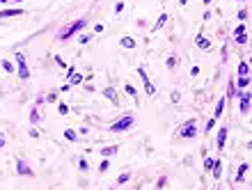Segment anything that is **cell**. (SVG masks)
Segmentation results:
<instances>
[{"label": "cell", "instance_id": "1", "mask_svg": "<svg viewBox=\"0 0 252 190\" xmlns=\"http://www.w3.org/2000/svg\"><path fill=\"white\" fill-rule=\"evenodd\" d=\"M133 124H135V117H133V115H126V117L117 119V122L110 126V131H113V133H122V131H129Z\"/></svg>", "mask_w": 252, "mask_h": 190}, {"label": "cell", "instance_id": "2", "mask_svg": "<svg viewBox=\"0 0 252 190\" xmlns=\"http://www.w3.org/2000/svg\"><path fill=\"white\" fill-rule=\"evenodd\" d=\"M85 25H87V18H80V21H76V23H71V25H67L64 30L60 32V39H69V37L76 35L78 30H82Z\"/></svg>", "mask_w": 252, "mask_h": 190}, {"label": "cell", "instance_id": "3", "mask_svg": "<svg viewBox=\"0 0 252 190\" xmlns=\"http://www.w3.org/2000/svg\"><path fill=\"white\" fill-rule=\"evenodd\" d=\"M16 62H18V76L23 78V80H28V78H30V71H28V64H25L23 53H16Z\"/></svg>", "mask_w": 252, "mask_h": 190}, {"label": "cell", "instance_id": "4", "mask_svg": "<svg viewBox=\"0 0 252 190\" xmlns=\"http://www.w3.org/2000/svg\"><path fill=\"white\" fill-rule=\"evenodd\" d=\"M195 135H197V124L195 122H188L181 128V138H195Z\"/></svg>", "mask_w": 252, "mask_h": 190}, {"label": "cell", "instance_id": "5", "mask_svg": "<svg viewBox=\"0 0 252 190\" xmlns=\"http://www.w3.org/2000/svg\"><path fill=\"white\" fill-rule=\"evenodd\" d=\"M236 44H247V28L245 25L236 28Z\"/></svg>", "mask_w": 252, "mask_h": 190}, {"label": "cell", "instance_id": "6", "mask_svg": "<svg viewBox=\"0 0 252 190\" xmlns=\"http://www.w3.org/2000/svg\"><path fill=\"white\" fill-rule=\"evenodd\" d=\"M16 170H18V174H23V176H32V170L28 167L25 160H18V163H16Z\"/></svg>", "mask_w": 252, "mask_h": 190}, {"label": "cell", "instance_id": "7", "mask_svg": "<svg viewBox=\"0 0 252 190\" xmlns=\"http://www.w3.org/2000/svg\"><path fill=\"white\" fill-rule=\"evenodd\" d=\"M23 9H2L0 12V18H12V16H21Z\"/></svg>", "mask_w": 252, "mask_h": 190}, {"label": "cell", "instance_id": "8", "mask_svg": "<svg viewBox=\"0 0 252 190\" xmlns=\"http://www.w3.org/2000/svg\"><path fill=\"white\" fill-rule=\"evenodd\" d=\"M195 44H197V46H200V48H204V51H209V48H211V41L206 39V37H202V35H197Z\"/></svg>", "mask_w": 252, "mask_h": 190}, {"label": "cell", "instance_id": "9", "mask_svg": "<svg viewBox=\"0 0 252 190\" xmlns=\"http://www.w3.org/2000/svg\"><path fill=\"white\" fill-rule=\"evenodd\" d=\"M103 96L110 98L115 105H119V98H117V92H115V89H110V87H108V89H103Z\"/></svg>", "mask_w": 252, "mask_h": 190}, {"label": "cell", "instance_id": "10", "mask_svg": "<svg viewBox=\"0 0 252 190\" xmlns=\"http://www.w3.org/2000/svg\"><path fill=\"white\" fill-rule=\"evenodd\" d=\"M225 142H227V128L222 126V128L218 131V149H222V147H225Z\"/></svg>", "mask_w": 252, "mask_h": 190}, {"label": "cell", "instance_id": "11", "mask_svg": "<svg viewBox=\"0 0 252 190\" xmlns=\"http://www.w3.org/2000/svg\"><path fill=\"white\" fill-rule=\"evenodd\" d=\"M247 170H250V165H247V163H243V165H241V167H238V172H236V181H238V183H241V181H243V179H245V174H247Z\"/></svg>", "mask_w": 252, "mask_h": 190}, {"label": "cell", "instance_id": "12", "mask_svg": "<svg viewBox=\"0 0 252 190\" xmlns=\"http://www.w3.org/2000/svg\"><path fill=\"white\" fill-rule=\"evenodd\" d=\"M119 44H122V48H135V39L133 37H122Z\"/></svg>", "mask_w": 252, "mask_h": 190}, {"label": "cell", "instance_id": "13", "mask_svg": "<svg viewBox=\"0 0 252 190\" xmlns=\"http://www.w3.org/2000/svg\"><path fill=\"white\" fill-rule=\"evenodd\" d=\"M247 108H250V94H243V96H241V110H243V112H247Z\"/></svg>", "mask_w": 252, "mask_h": 190}, {"label": "cell", "instance_id": "14", "mask_svg": "<svg viewBox=\"0 0 252 190\" xmlns=\"http://www.w3.org/2000/svg\"><path fill=\"white\" fill-rule=\"evenodd\" d=\"M64 138H67L69 142H76L78 135H76V131H73V128H67V131H64Z\"/></svg>", "mask_w": 252, "mask_h": 190}, {"label": "cell", "instance_id": "15", "mask_svg": "<svg viewBox=\"0 0 252 190\" xmlns=\"http://www.w3.org/2000/svg\"><path fill=\"white\" fill-rule=\"evenodd\" d=\"M247 71H250V64H247V62H241V64H238V76H247Z\"/></svg>", "mask_w": 252, "mask_h": 190}, {"label": "cell", "instance_id": "16", "mask_svg": "<svg viewBox=\"0 0 252 190\" xmlns=\"http://www.w3.org/2000/svg\"><path fill=\"white\" fill-rule=\"evenodd\" d=\"M238 87L247 89V87H250V78H247V76H238Z\"/></svg>", "mask_w": 252, "mask_h": 190}, {"label": "cell", "instance_id": "17", "mask_svg": "<svg viewBox=\"0 0 252 190\" xmlns=\"http://www.w3.org/2000/svg\"><path fill=\"white\" fill-rule=\"evenodd\" d=\"M222 110H225V98H220V103H218V108H216V112H213V119H218L222 115Z\"/></svg>", "mask_w": 252, "mask_h": 190}, {"label": "cell", "instance_id": "18", "mask_svg": "<svg viewBox=\"0 0 252 190\" xmlns=\"http://www.w3.org/2000/svg\"><path fill=\"white\" fill-rule=\"evenodd\" d=\"M165 21H167V14H160V18L156 21V25H154V32H156V30H160V28L165 25Z\"/></svg>", "mask_w": 252, "mask_h": 190}, {"label": "cell", "instance_id": "19", "mask_svg": "<svg viewBox=\"0 0 252 190\" xmlns=\"http://www.w3.org/2000/svg\"><path fill=\"white\" fill-rule=\"evenodd\" d=\"M101 154L103 156H115V154H117V147H103Z\"/></svg>", "mask_w": 252, "mask_h": 190}, {"label": "cell", "instance_id": "20", "mask_svg": "<svg viewBox=\"0 0 252 190\" xmlns=\"http://www.w3.org/2000/svg\"><path fill=\"white\" fill-rule=\"evenodd\" d=\"M69 80H71V85H80L82 76H80V73H73V76H69Z\"/></svg>", "mask_w": 252, "mask_h": 190}, {"label": "cell", "instance_id": "21", "mask_svg": "<svg viewBox=\"0 0 252 190\" xmlns=\"http://www.w3.org/2000/svg\"><path fill=\"white\" fill-rule=\"evenodd\" d=\"M30 122H32V124H39V112H37V108H32V112H30Z\"/></svg>", "mask_w": 252, "mask_h": 190}, {"label": "cell", "instance_id": "22", "mask_svg": "<svg viewBox=\"0 0 252 190\" xmlns=\"http://www.w3.org/2000/svg\"><path fill=\"white\" fill-rule=\"evenodd\" d=\"M2 69H5L7 73H12V71H14V67H12V62H7V60H2Z\"/></svg>", "mask_w": 252, "mask_h": 190}, {"label": "cell", "instance_id": "23", "mask_svg": "<svg viewBox=\"0 0 252 190\" xmlns=\"http://www.w3.org/2000/svg\"><path fill=\"white\" fill-rule=\"evenodd\" d=\"M131 179V174H126V172H124V174L122 176H119V179H117V183H126V181H129Z\"/></svg>", "mask_w": 252, "mask_h": 190}, {"label": "cell", "instance_id": "24", "mask_svg": "<svg viewBox=\"0 0 252 190\" xmlns=\"http://www.w3.org/2000/svg\"><path fill=\"white\" fill-rule=\"evenodd\" d=\"M124 89H126V94H131V96H135V94H138V92H135V87H133V85H126Z\"/></svg>", "mask_w": 252, "mask_h": 190}, {"label": "cell", "instance_id": "25", "mask_svg": "<svg viewBox=\"0 0 252 190\" xmlns=\"http://www.w3.org/2000/svg\"><path fill=\"white\" fill-rule=\"evenodd\" d=\"M213 163H216L213 158H206V160H204V167H206V170H211V167H213Z\"/></svg>", "mask_w": 252, "mask_h": 190}, {"label": "cell", "instance_id": "26", "mask_svg": "<svg viewBox=\"0 0 252 190\" xmlns=\"http://www.w3.org/2000/svg\"><path fill=\"white\" fill-rule=\"evenodd\" d=\"M57 110H60V115H67V112H69V108L64 105V103H60V105H57Z\"/></svg>", "mask_w": 252, "mask_h": 190}, {"label": "cell", "instance_id": "27", "mask_svg": "<svg viewBox=\"0 0 252 190\" xmlns=\"http://www.w3.org/2000/svg\"><path fill=\"white\" fill-rule=\"evenodd\" d=\"M236 16H238V21H245V18H247V9H243V12H238V14H236Z\"/></svg>", "mask_w": 252, "mask_h": 190}, {"label": "cell", "instance_id": "28", "mask_svg": "<svg viewBox=\"0 0 252 190\" xmlns=\"http://www.w3.org/2000/svg\"><path fill=\"white\" fill-rule=\"evenodd\" d=\"M108 167H110V160H103V163H101V167H99V170H101V172H106V170H108Z\"/></svg>", "mask_w": 252, "mask_h": 190}, {"label": "cell", "instance_id": "29", "mask_svg": "<svg viewBox=\"0 0 252 190\" xmlns=\"http://www.w3.org/2000/svg\"><path fill=\"white\" fill-rule=\"evenodd\" d=\"M89 37H92V35H80V37H78V41H80V44H85V41H89Z\"/></svg>", "mask_w": 252, "mask_h": 190}, {"label": "cell", "instance_id": "30", "mask_svg": "<svg viewBox=\"0 0 252 190\" xmlns=\"http://www.w3.org/2000/svg\"><path fill=\"white\" fill-rule=\"evenodd\" d=\"M55 62H57V64H60V67H67V64H64V60H62L60 55H55Z\"/></svg>", "mask_w": 252, "mask_h": 190}, {"label": "cell", "instance_id": "31", "mask_svg": "<svg viewBox=\"0 0 252 190\" xmlns=\"http://www.w3.org/2000/svg\"><path fill=\"white\" fill-rule=\"evenodd\" d=\"M179 98H181V94H179V92L172 94V101H174V103H179Z\"/></svg>", "mask_w": 252, "mask_h": 190}, {"label": "cell", "instance_id": "32", "mask_svg": "<svg viewBox=\"0 0 252 190\" xmlns=\"http://www.w3.org/2000/svg\"><path fill=\"white\" fill-rule=\"evenodd\" d=\"M30 138H39V131H37V128H30Z\"/></svg>", "mask_w": 252, "mask_h": 190}, {"label": "cell", "instance_id": "33", "mask_svg": "<svg viewBox=\"0 0 252 190\" xmlns=\"http://www.w3.org/2000/svg\"><path fill=\"white\" fill-rule=\"evenodd\" d=\"M2 144H5V140H2V138H0V147H2Z\"/></svg>", "mask_w": 252, "mask_h": 190}, {"label": "cell", "instance_id": "34", "mask_svg": "<svg viewBox=\"0 0 252 190\" xmlns=\"http://www.w3.org/2000/svg\"><path fill=\"white\" fill-rule=\"evenodd\" d=\"M0 2H2V5H5V2H7V0H0Z\"/></svg>", "mask_w": 252, "mask_h": 190}]
</instances>
